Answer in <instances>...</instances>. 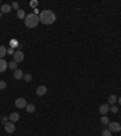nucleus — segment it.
Wrapping results in <instances>:
<instances>
[{"mask_svg": "<svg viewBox=\"0 0 121 136\" xmlns=\"http://www.w3.org/2000/svg\"><path fill=\"white\" fill-rule=\"evenodd\" d=\"M39 18L43 24H52V23L56 22V15L51 10H44V11H41L39 15Z\"/></svg>", "mask_w": 121, "mask_h": 136, "instance_id": "nucleus-1", "label": "nucleus"}, {"mask_svg": "<svg viewBox=\"0 0 121 136\" xmlns=\"http://www.w3.org/2000/svg\"><path fill=\"white\" fill-rule=\"evenodd\" d=\"M40 22V18L38 15H35V13H29V15H27L26 18H24V24L28 27V28H35L36 26L39 24Z\"/></svg>", "mask_w": 121, "mask_h": 136, "instance_id": "nucleus-2", "label": "nucleus"}, {"mask_svg": "<svg viewBox=\"0 0 121 136\" xmlns=\"http://www.w3.org/2000/svg\"><path fill=\"white\" fill-rule=\"evenodd\" d=\"M108 126H109V130L112 132H119L121 130V125L117 122H110L108 124Z\"/></svg>", "mask_w": 121, "mask_h": 136, "instance_id": "nucleus-3", "label": "nucleus"}, {"mask_svg": "<svg viewBox=\"0 0 121 136\" xmlns=\"http://www.w3.org/2000/svg\"><path fill=\"white\" fill-rule=\"evenodd\" d=\"M27 101L24 97H18L16 98V101H15V106L17 107V108H26L27 107Z\"/></svg>", "mask_w": 121, "mask_h": 136, "instance_id": "nucleus-4", "label": "nucleus"}, {"mask_svg": "<svg viewBox=\"0 0 121 136\" xmlns=\"http://www.w3.org/2000/svg\"><path fill=\"white\" fill-rule=\"evenodd\" d=\"M4 128H5V131L7 132V134H13V132L16 131V126H15V124H13L12 122H7V123H5Z\"/></svg>", "mask_w": 121, "mask_h": 136, "instance_id": "nucleus-5", "label": "nucleus"}, {"mask_svg": "<svg viewBox=\"0 0 121 136\" xmlns=\"http://www.w3.org/2000/svg\"><path fill=\"white\" fill-rule=\"evenodd\" d=\"M23 60H24V54H23L21 50L15 51V54H13V61H15L16 63H18V62H22Z\"/></svg>", "mask_w": 121, "mask_h": 136, "instance_id": "nucleus-6", "label": "nucleus"}, {"mask_svg": "<svg viewBox=\"0 0 121 136\" xmlns=\"http://www.w3.org/2000/svg\"><path fill=\"white\" fill-rule=\"evenodd\" d=\"M109 110H110V107H109L108 103H103V105H100L99 106V113L102 115H105Z\"/></svg>", "mask_w": 121, "mask_h": 136, "instance_id": "nucleus-7", "label": "nucleus"}, {"mask_svg": "<svg viewBox=\"0 0 121 136\" xmlns=\"http://www.w3.org/2000/svg\"><path fill=\"white\" fill-rule=\"evenodd\" d=\"M35 92H36L38 96H44L45 94L47 92V88H46V86H44V85H40V86L36 88V91H35Z\"/></svg>", "mask_w": 121, "mask_h": 136, "instance_id": "nucleus-8", "label": "nucleus"}, {"mask_svg": "<svg viewBox=\"0 0 121 136\" xmlns=\"http://www.w3.org/2000/svg\"><path fill=\"white\" fill-rule=\"evenodd\" d=\"M23 76H24V73L22 72V69H15V72H13V78L16 79V80H21L23 79Z\"/></svg>", "mask_w": 121, "mask_h": 136, "instance_id": "nucleus-9", "label": "nucleus"}, {"mask_svg": "<svg viewBox=\"0 0 121 136\" xmlns=\"http://www.w3.org/2000/svg\"><path fill=\"white\" fill-rule=\"evenodd\" d=\"M11 10H12V6H11V5L3 4V5H1V7H0V12H1V13H9Z\"/></svg>", "mask_w": 121, "mask_h": 136, "instance_id": "nucleus-10", "label": "nucleus"}, {"mask_svg": "<svg viewBox=\"0 0 121 136\" xmlns=\"http://www.w3.org/2000/svg\"><path fill=\"white\" fill-rule=\"evenodd\" d=\"M9 68V63L4 58H0V73H4Z\"/></svg>", "mask_w": 121, "mask_h": 136, "instance_id": "nucleus-11", "label": "nucleus"}, {"mask_svg": "<svg viewBox=\"0 0 121 136\" xmlns=\"http://www.w3.org/2000/svg\"><path fill=\"white\" fill-rule=\"evenodd\" d=\"M9 120L10 122H12V123L18 122V120H19V114H18L17 112H12V113L9 115Z\"/></svg>", "mask_w": 121, "mask_h": 136, "instance_id": "nucleus-12", "label": "nucleus"}, {"mask_svg": "<svg viewBox=\"0 0 121 136\" xmlns=\"http://www.w3.org/2000/svg\"><path fill=\"white\" fill-rule=\"evenodd\" d=\"M117 101V96L116 95H109L108 97V105H115V102Z\"/></svg>", "mask_w": 121, "mask_h": 136, "instance_id": "nucleus-13", "label": "nucleus"}, {"mask_svg": "<svg viewBox=\"0 0 121 136\" xmlns=\"http://www.w3.org/2000/svg\"><path fill=\"white\" fill-rule=\"evenodd\" d=\"M26 12H24V10H22V8H19V10H18L17 11V17L18 18H19V20H24V18H26Z\"/></svg>", "mask_w": 121, "mask_h": 136, "instance_id": "nucleus-14", "label": "nucleus"}, {"mask_svg": "<svg viewBox=\"0 0 121 136\" xmlns=\"http://www.w3.org/2000/svg\"><path fill=\"white\" fill-rule=\"evenodd\" d=\"M26 110L28 112V113H34L35 112V106L33 105V103H29V105H27Z\"/></svg>", "mask_w": 121, "mask_h": 136, "instance_id": "nucleus-15", "label": "nucleus"}, {"mask_svg": "<svg viewBox=\"0 0 121 136\" xmlns=\"http://www.w3.org/2000/svg\"><path fill=\"white\" fill-rule=\"evenodd\" d=\"M6 54H7V49L1 45V46H0V58H4Z\"/></svg>", "mask_w": 121, "mask_h": 136, "instance_id": "nucleus-16", "label": "nucleus"}, {"mask_svg": "<svg viewBox=\"0 0 121 136\" xmlns=\"http://www.w3.org/2000/svg\"><path fill=\"white\" fill-rule=\"evenodd\" d=\"M109 123H110V122H109V118H108V117L103 115V117L100 118V124H102V125H108Z\"/></svg>", "mask_w": 121, "mask_h": 136, "instance_id": "nucleus-17", "label": "nucleus"}, {"mask_svg": "<svg viewBox=\"0 0 121 136\" xmlns=\"http://www.w3.org/2000/svg\"><path fill=\"white\" fill-rule=\"evenodd\" d=\"M32 79H33V75H32L30 73H27V74H24V76H23V80L24 81H32Z\"/></svg>", "mask_w": 121, "mask_h": 136, "instance_id": "nucleus-18", "label": "nucleus"}, {"mask_svg": "<svg viewBox=\"0 0 121 136\" xmlns=\"http://www.w3.org/2000/svg\"><path fill=\"white\" fill-rule=\"evenodd\" d=\"M9 68H11V69H17V63H16L15 61H11V62H9Z\"/></svg>", "mask_w": 121, "mask_h": 136, "instance_id": "nucleus-19", "label": "nucleus"}, {"mask_svg": "<svg viewBox=\"0 0 121 136\" xmlns=\"http://www.w3.org/2000/svg\"><path fill=\"white\" fill-rule=\"evenodd\" d=\"M102 136H112V131L109 129H105V130L102 131Z\"/></svg>", "mask_w": 121, "mask_h": 136, "instance_id": "nucleus-20", "label": "nucleus"}, {"mask_svg": "<svg viewBox=\"0 0 121 136\" xmlns=\"http://www.w3.org/2000/svg\"><path fill=\"white\" fill-rule=\"evenodd\" d=\"M6 86H7V84H6V81H4V80H0V90H4V89H6Z\"/></svg>", "mask_w": 121, "mask_h": 136, "instance_id": "nucleus-21", "label": "nucleus"}, {"mask_svg": "<svg viewBox=\"0 0 121 136\" xmlns=\"http://www.w3.org/2000/svg\"><path fill=\"white\" fill-rule=\"evenodd\" d=\"M12 8H15V10H19V4H18L17 1H13L12 3Z\"/></svg>", "mask_w": 121, "mask_h": 136, "instance_id": "nucleus-22", "label": "nucleus"}, {"mask_svg": "<svg viewBox=\"0 0 121 136\" xmlns=\"http://www.w3.org/2000/svg\"><path fill=\"white\" fill-rule=\"evenodd\" d=\"M110 110H112L113 113H116V112H117V107H116V106H114V105H113V106L110 107Z\"/></svg>", "mask_w": 121, "mask_h": 136, "instance_id": "nucleus-23", "label": "nucleus"}, {"mask_svg": "<svg viewBox=\"0 0 121 136\" xmlns=\"http://www.w3.org/2000/svg\"><path fill=\"white\" fill-rule=\"evenodd\" d=\"M36 5H38V1H30V6H32V7H35L36 8Z\"/></svg>", "mask_w": 121, "mask_h": 136, "instance_id": "nucleus-24", "label": "nucleus"}, {"mask_svg": "<svg viewBox=\"0 0 121 136\" xmlns=\"http://www.w3.org/2000/svg\"><path fill=\"white\" fill-rule=\"evenodd\" d=\"M7 54H10V55H13V54H15L13 47H10V49H7Z\"/></svg>", "mask_w": 121, "mask_h": 136, "instance_id": "nucleus-25", "label": "nucleus"}, {"mask_svg": "<svg viewBox=\"0 0 121 136\" xmlns=\"http://www.w3.org/2000/svg\"><path fill=\"white\" fill-rule=\"evenodd\" d=\"M7 122H9V118H7V117H3V119H1V123L5 124V123H7Z\"/></svg>", "mask_w": 121, "mask_h": 136, "instance_id": "nucleus-26", "label": "nucleus"}, {"mask_svg": "<svg viewBox=\"0 0 121 136\" xmlns=\"http://www.w3.org/2000/svg\"><path fill=\"white\" fill-rule=\"evenodd\" d=\"M34 13H35V15H38V13H39V10H38V8H35V10H34Z\"/></svg>", "mask_w": 121, "mask_h": 136, "instance_id": "nucleus-27", "label": "nucleus"}, {"mask_svg": "<svg viewBox=\"0 0 121 136\" xmlns=\"http://www.w3.org/2000/svg\"><path fill=\"white\" fill-rule=\"evenodd\" d=\"M117 100H119V105H121V96L120 97H117Z\"/></svg>", "mask_w": 121, "mask_h": 136, "instance_id": "nucleus-28", "label": "nucleus"}, {"mask_svg": "<svg viewBox=\"0 0 121 136\" xmlns=\"http://www.w3.org/2000/svg\"><path fill=\"white\" fill-rule=\"evenodd\" d=\"M1 16H3V13H1V12H0V17H1Z\"/></svg>", "mask_w": 121, "mask_h": 136, "instance_id": "nucleus-29", "label": "nucleus"}]
</instances>
